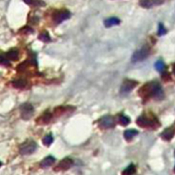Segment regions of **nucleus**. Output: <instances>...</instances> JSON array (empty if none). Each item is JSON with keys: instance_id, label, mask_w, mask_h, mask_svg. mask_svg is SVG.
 <instances>
[{"instance_id": "obj_1", "label": "nucleus", "mask_w": 175, "mask_h": 175, "mask_svg": "<svg viewBox=\"0 0 175 175\" xmlns=\"http://www.w3.org/2000/svg\"><path fill=\"white\" fill-rule=\"evenodd\" d=\"M139 95L142 98H153L156 100H162L164 98V92L160 85L157 82H150L141 87Z\"/></svg>"}, {"instance_id": "obj_2", "label": "nucleus", "mask_w": 175, "mask_h": 175, "mask_svg": "<svg viewBox=\"0 0 175 175\" xmlns=\"http://www.w3.org/2000/svg\"><path fill=\"white\" fill-rule=\"evenodd\" d=\"M137 125L142 128L145 129H153L157 128L159 125V121L153 117H150L148 115H142L137 119Z\"/></svg>"}, {"instance_id": "obj_3", "label": "nucleus", "mask_w": 175, "mask_h": 175, "mask_svg": "<svg viewBox=\"0 0 175 175\" xmlns=\"http://www.w3.org/2000/svg\"><path fill=\"white\" fill-rule=\"evenodd\" d=\"M150 49L148 45H145L140 49L138 51H136L133 54L132 57V62H136L144 60L146 59L150 55Z\"/></svg>"}, {"instance_id": "obj_4", "label": "nucleus", "mask_w": 175, "mask_h": 175, "mask_svg": "<svg viewBox=\"0 0 175 175\" xmlns=\"http://www.w3.org/2000/svg\"><path fill=\"white\" fill-rule=\"evenodd\" d=\"M37 145L33 141H28L23 143L20 147V153L22 155H30L36 151Z\"/></svg>"}, {"instance_id": "obj_5", "label": "nucleus", "mask_w": 175, "mask_h": 175, "mask_svg": "<svg viewBox=\"0 0 175 175\" xmlns=\"http://www.w3.org/2000/svg\"><path fill=\"white\" fill-rule=\"evenodd\" d=\"M21 117L24 120H28L34 114V108L30 103H24L20 106Z\"/></svg>"}, {"instance_id": "obj_6", "label": "nucleus", "mask_w": 175, "mask_h": 175, "mask_svg": "<svg viewBox=\"0 0 175 175\" xmlns=\"http://www.w3.org/2000/svg\"><path fill=\"white\" fill-rule=\"evenodd\" d=\"M70 17V13L67 10H59L55 12L52 15V20L56 24H60Z\"/></svg>"}, {"instance_id": "obj_7", "label": "nucleus", "mask_w": 175, "mask_h": 175, "mask_svg": "<svg viewBox=\"0 0 175 175\" xmlns=\"http://www.w3.org/2000/svg\"><path fill=\"white\" fill-rule=\"evenodd\" d=\"M100 127L103 129H110L114 127L115 121L112 116L106 115L102 118L99 122Z\"/></svg>"}, {"instance_id": "obj_8", "label": "nucleus", "mask_w": 175, "mask_h": 175, "mask_svg": "<svg viewBox=\"0 0 175 175\" xmlns=\"http://www.w3.org/2000/svg\"><path fill=\"white\" fill-rule=\"evenodd\" d=\"M74 165V162L70 158H65L60 161L58 165L55 168L56 171H66L70 169Z\"/></svg>"}, {"instance_id": "obj_9", "label": "nucleus", "mask_w": 175, "mask_h": 175, "mask_svg": "<svg viewBox=\"0 0 175 175\" xmlns=\"http://www.w3.org/2000/svg\"><path fill=\"white\" fill-rule=\"evenodd\" d=\"M163 0H140L139 4L141 7L146 9L158 6L163 4Z\"/></svg>"}, {"instance_id": "obj_10", "label": "nucleus", "mask_w": 175, "mask_h": 175, "mask_svg": "<svg viewBox=\"0 0 175 175\" xmlns=\"http://www.w3.org/2000/svg\"><path fill=\"white\" fill-rule=\"evenodd\" d=\"M138 84L137 82L133 80H125L123 83L121 87V92L124 94L129 93L131 91L135 88Z\"/></svg>"}, {"instance_id": "obj_11", "label": "nucleus", "mask_w": 175, "mask_h": 175, "mask_svg": "<svg viewBox=\"0 0 175 175\" xmlns=\"http://www.w3.org/2000/svg\"><path fill=\"white\" fill-rule=\"evenodd\" d=\"M175 135V124L173 125V126L171 127L170 128H168V129H165L163 131L161 137L163 139L166 140V141H170L172 138H173V136Z\"/></svg>"}, {"instance_id": "obj_12", "label": "nucleus", "mask_w": 175, "mask_h": 175, "mask_svg": "<svg viewBox=\"0 0 175 175\" xmlns=\"http://www.w3.org/2000/svg\"><path fill=\"white\" fill-rule=\"evenodd\" d=\"M55 161V159L53 157L48 156V157H47L46 158L43 159L42 162H41V163H40L41 167H42V168H44V169L48 168L49 167H51L52 164H54Z\"/></svg>"}, {"instance_id": "obj_13", "label": "nucleus", "mask_w": 175, "mask_h": 175, "mask_svg": "<svg viewBox=\"0 0 175 175\" xmlns=\"http://www.w3.org/2000/svg\"><path fill=\"white\" fill-rule=\"evenodd\" d=\"M119 23H120V20H119V19H118V18H115V17H112V18H110L105 20L104 25L106 26V27L109 28L112 26L118 25Z\"/></svg>"}, {"instance_id": "obj_14", "label": "nucleus", "mask_w": 175, "mask_h": 175, "mask_svg": "<svg viewBox=\"0 0 175 175\" xmlns=\"http://www.w3.org/2000/svg\"><path fill=\"white\" fill-rule=\"evenodd\" d=\"M138 131L135 129L127 130L125 131L124 136L125 139L127 140V141H129V140L132 139L134 136H135L136 135H138Z\"/></svg>"}, {"instance_id": "obj_15", "label": "nucleus", "mask_w": 175, "mask_h": 175, "mask_svg": "<svg viewBox=\"0 0 175 175\" xmlns=\"http://www.w3.org/2000/svg\"><path fill=\"white\" fill-rule=\"evenodd\" d=\"M24 2L26 4L35 7H42L45 5V4L42 0H24Z\"/></svg>"}, {"instance_id": "obj_16", "label": "nucleus", "mask_w": 175, "mask_h": 175, "mask_svg": "<svg viewBox=\"0 0 175 175\" xmlns=\"http://www.w3.org/2000/svg\"><path fill=\"white\" fill-rule=\"evenodd\" d=\"M52 118V115L50 113H46L43 114L41 118L39 119L38 121L41 124H47L49 123L51 121Z\"/></svg>"}, {"instance_id": "obj_17", "label": "nucleus", "mask_w": 175, "mask_h": 175, "mask_svg": "<svg viewBox=\"0 0 175 175\" xmlns=\"http://www.w3.org/2000/svg\"><path fill=\"white\" fill-rule=\"evenodd\" d=\"M6 57L9 60H16L19 59V52L16 51H11L7 52Z\"/></svg>"}, {"instance_id": "obj_18", "label": "nucleus", "mask_w": 175, "mask_h": 175, "mask_svg": "<svg viewBox=\"0 0 175 175\" xmlns=\"http://www.w3.org/2000/svg\"><path fill=\"white\" fill-rule=\"evenodd\" d=\"M119 123L123 126H127V125H129L130 123V119L127 116L125 115H121L119 117Z\"/></svg>"}, {"instance_id": "obj_19", "label": "nucleus", "mask_w": 175, "mask_h": 175, "mask_svg": "<svg viewBox=\"0 0 175 175\" xmlns=\"http://www.w3.org/2000/svg\"><path fill=\"white\" fill-rule=\"evenodd\" d=\"M136 168L135 165L131 164L127 169H125L123 172V174H133L135 173Z\"/></svg>"}, {"instance_id": "obj_20", "label": "nucleus", "mask_w": 175, "mask_h": 175, "mask_svg": "<svg viewBox=\"0 0 175 175\" xmlns=\"http://www.w3.org/2000/svg\"><path fill=\"white\" fill-rule=\"evenodd\" d=\"M39 38L40 40L43 41V42H49L51 41L50 36H49V34L47 32H44L41 34L39 36Z\"/></svg>"}, {"instance_id": "obj_21", "label": "nucleus", "mask_w": 175, "mask_h": 175, "mask_svg": "<svg viewBox=\"0 0 175 175\" xmlns=\"http://www.w3.org/2000/svg\"><path fill=\"white\" fill-rule=\"evenodd\" d=\"M43 144L45 146H49L52 144V141H53V138L51 135H47L45 136L44 138H43Z\"/></svg>"}, {"instance_id": "obj_22", "label": "nucleus", "mask_w": 175, "mask_h": 175, "mask_svg": "<svg viewBox=\"0 0 175 175\" xmlns=\"http://www.w3.org/2000/svg\"><path fill=\"white\" fill-rule=\"evenodd\" d=\"M155 68L157 71L161 72L165 69V64L163 63L162 60H158L157 61L155 64Z\"/></svg>"}, {"instance_id": "obj_23", "label": "nucleus", "mask_w": 175, "mask_h": 175, "mask_svg": "<svg viewBox=\"0 0 175 175\" xmlns=\"http://www.w3.org/2000/svg\"><path fill=\"white\" fill-rule=\"evenodd\" d=\"M25 85H26V83L24 82V81L23 80L16 81L15 85H14V86L16 87H19V88H22V87H25Z\"/></svg>"}, {"instance_id": "obj_24", "label": "nucleus", "mask_w": 175, "mask_h": 175, "mask_svg": "<svg viewBox=\"0 0 175 175\" xmlns=\"http://www.w3.org/2000/svg\"><path fill=\"white\" fill-rule=\"evenodd\" d=\"M166 32H167V31H166L164 26H163L161 24H160L159 26L158 34L159 35V36H162V35L165 34Z\"/></svg>"}, {"instance_id": "obj_25", "label": "nucleus", "mask_w": 175, "mask_h": 175, "mask_svg": "<svg viewBox=\"0 0 175 175\" xmlns=\"http://www.w3.org/2000/svg\"><path fill=\"white\" fill-rule=\"evenodd\" d=\"M173 73H174V75H175V64H174V65L173 66Z\"/></svg>"}, {"instance_id": "obj_26", "label": "nucleus", "mask_w": 175, "mask_h": 175, "mask_svg": "<svg viewBox=\"0 0 175 175\" xmlns=\"http://www.w3.org/2000/svg\"><path fill=\"white\" fill-rule=\"evenodd\" d=\"M174 173H175V167H174Z\"/></svg>"}]
</instances>
